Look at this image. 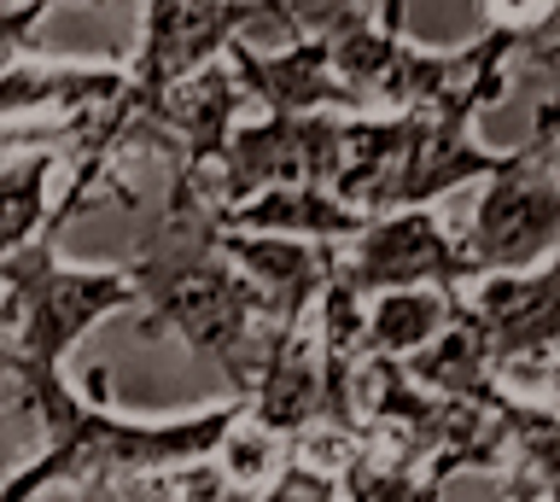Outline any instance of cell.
<instances>
[{
  "mask_svg": "<svg viewBox=\"0 0 560 502\" xmlns=\"http://www.w3.org/2000/svg\"><path fill=\"white\" fill-rule=\"evenodd\" d=\"M514 71H525V77H537L549 94H560V0H555V12L542 19L532 36H525V47H520V59H514Z\"/></svg>",
  "mask_w": 560,
  "mask_h": 502,
  "instance_id": "obj_17",
  "label": "cell"
},
{
  "mask_svg": "<svg viewBox=\"0 0 560 502\" xmlns=\"http://www.w3.org/2000/svg\"><path fill=\"white\" fill-rule=\"evenodd\" d=\"M0 7H12V0H0Z\"/></svg>",
  "mask_w": 560,
  "mask_h": 502,
  "instance_id": "obj_22",
  "label": "cell"
},
{
  "mask_svg": "<svg viewBox=\"0 0 560 502\" xmlns=\"http://www.w3.org/2000/svg\"><path fill=\"white\" fill-rule=\"evenodd\" d=\"M467 240L450 234L438 222L432 205H397V211L368 217L357 234L339 246V281L362 299H374L385 287H444L467 292L479 281Z\"/></svg>",
  "mask_w": 560,
  "mask_h": 502,
  "instance_id": "obj_6",
  "label": "cell"
},
{
  "mask_svg": "<svg viewBox=\"0 0 560 502\" xmlns=\"http://www.w3.org/2000/svg\"><path fill=\"white\" fill-rule=\"evenodd\" d=\"M7 339H12V316H7V299H0V357H7Z\"/></svg>",
  "mask_w": 560,
  "mask_h": 502,
  "instance_id": "obj_21",
  "label": "cell"
},
{
  "mask_svg": "<svg viewBox=\"0 0 560 502\" xmlns=\"http://www.w3.org/2000/svg\"><path fill=\"white\" fill-rule=\"evenodd\" d=\"M455 292L444 287H385L368 299V345L392 357H415L427 339L450 327Z\"/></svg>",
  "mask_w": 560,
  "mask_h": 502,
  "instance_id": "obj_16",
  "label": "cell"
},
{
  "mask_svg": "<svg viewBox=\"0 0 560 502\" xmlns=\"http://www.w3.org/2000/svg\"><path fill=\"white\" fill-rule=\"evenodd\" d=\"M339 124L345 112H262L257 124H234L217 164L222 205L234 211V205L292 182L332 187V176H339Z\"/></svg>",
  "mask_w": 560,
  "mask_h": 502,
  "instance_id": "obj_7",
  "label": "cell"
},
{
  "mask_svg": "<svg viewBox=\"0 0 560 502\" xmlns=\"http://www.w3.org/2000/svg\"><path fill=\"white\" fill-rule=\"evenodd\" d=\"M65 147L59 141H24V135H0V264L24 252L30 240L47 234L52 205L65 187Z\"/></svg>",
  "mask_w": 560,
  "mask_h": 502,
  "instance_id": "obj_14",
  "label": "cell"
},
{
  "mask_svg": "<svg viewBox=\"0 0 560 502\" xmlns=\"http://www.w3.org/2000/svg\"><path fill=\"white\" fill-rule=\"evenodd\" d=\"M52 7L59 0H12V7H0V65L35 54V30L47 24Z\"/></svg>",
  "mask_w": 560,
  "mask_h": 502,
  "instance_id": "obj_18",
  "label": "cell"
},
{
  "mask_svg": "<svg viewBox=\"0 0 560 502\" xmlns=\"http://www.w3.org/2000/svg\"><path fill=\"white\" fill-rule=\"evenodd\" d=\"M362 211L345 205L332 187H315V182H292V187H269V194L245 199L228 211V229H257V234H304V240H332L345 246L350 234L362 229Z\"/></svg>",
  "mask_w": 560,
  "mask_h": 502,
  "instance_id": "obj_15",
  "label": "cell"
},
{
  "mask_svg": "<svg viewBox=\"0 0 560 502\" xmlns=\"http://www.w3.org/2000/svg\"><path fill=\"white\" fill-rule=\"evenodd\" d=\"M228 65L240 71L252 106L262 112H362V100L332 71V54L315 30H298V36L275 42V47L234 36L228 42Z\"/></svg>",
  "mask_w": 560,
  "mask_h": 502,
  "instance_id": "obj_9",
  "label": "cell"
},
{
  "mask_svg": "<svg viewBox=\"0 0 560 502\" xmlns=\"http://www.w3.org/2000/svg\"><path fill=\"white\" fill-rule=\"evenodd\" d=\"M129 89V65H70V59H12L0 65V129L35 117L100 112Z\"/></svg>",
  "mask_w": 560,
  "mask_h": 502,
  "instance_id": "obj_12",
  "label": "cell"
},
{
  "mask_svg": "<svg viewBox=\"0 0 560 502\" xmlns=\"http://www.w3.org/2000/svg\"><path fill=\"white\" fill-rule=\"evenodd\" d=\"M245 106H252V94H245L240 71L222 54V59H210L192 77L175 82V89L164 94V112L158 117H164V129L175 135V159L192 164V170H217Z\"/></svg>",
  "mask_w": 560,
  "mask_h": 502,
  "instance_id": "obj_13",
  "label": "cell"
},
{
  "mask_svg": "<svg viewBox=\"0 0 560 502\" xmlns=\"http://www.w3.org/2000/svg\"><path fill=\"white\" fill-rule=\"evenodd\" d=\"M228 205L217 194V170H192L164 159V199L147 211L135 234L129 269L135 310L147 339H182L192 357L245 397L287 322L275 316L269 292L245 275L222 246Z\"/></svg>",
  "mask_w": 560,
  "mask_h": 502,
  "instance_id": "obj_1",
  "label": "cell"
},
{
  "mask_svg": "<svg viewBox=\"0 0 560 502\" xmlns=\"http://www.w3.org/2000/svg\"><path fill=\"white\" fill-rule=\"evenodd\" d=\"M467 252L479 269H532L560 252V141L532 129L514 164L485 176L467 222Z\"/></svg>",
  "mask_w": 560,
  "mask_h": 502,
  "instance_id": "obj_5",
  "label": "cell"
},
{
  "mask_svg": "<svg viewBox=\"0 0 560 502\" xmlns=\"http://www.w3.org/2000/svg\"><path fill=\"white\" fill-rule=\"evenodd\" d=\"M0 392H7L12 409H30L47 432L42 456H30L18 474L0 479V497H35V491H77V497L117 491L122 497L147 474L217 456L222 439L245 415V397L210 404L199 415H175V421L117 415L105 362H94L82 392L65 380V369H12L0 380Z\"/></svg>",
  "mask_w": 560,
  "mask_h": 502,
  "instance_id": "obj_2",
  "label": "cell"
},
{
  "mask_svg": "<svg viewBox=\"0 0 560 502\" xmlns=\"http://www.w3.org/2000/svg\"><path fill=\"white\" fill-rule=\"evenodd\" d=\"M467 316L485 327L497 369L542 362L560 351V252L532 269H485L462 292Z\"/></svg>",
  "mask_w": 560,
  "mask_h": 502,
  "instance_id": "obj_8",
  "label": "cell"
},
{
  "mask_svg": "<svg viewBox=\"0 0 560 502\" xmlns=\"http://www.w3.org/2000/svg\"><path fill=\"white\" fill-rule=\"evenodd\" d=\"M332 415V369L315 334V310L310 316L287 322L262 357V369L245 392V421H257L275 439H298L304 427L327 421Z\"/></svg>",
  "mask_w": 560,
  "mask_h": 502,
  "instance_id": "obj_10",
  "label": "cell"
},
{
  "mask_svg": "<svg viewBox=\"0 0 560 502\" xmlns=\"http://www.w3.org/2000/svg\"><path fill=\"white\" fill-rule=\"evenodd\" d=\"M0 299L12 316V339L0 357V380L12 369H65L82 334H94L105 316L135 310L129 269H77L59 257V234L30 240L0 264Z\"/></svg>",
  "mask_w": 560,
  "mask_h": 502,
  "instance_id": "obj_4",
  "label": "cell"
},
{
  "mask_svg": "<svg viewBox=\"0 0 560 502\" xmlns=\"http://www.w3.org/2000/svg\"><path fill=\"white\" fill-rule=\"evenodd\" d=\"M514 65H490L467 89L402 112H345L339 124V176L332 194L357 205L362 217L397 211V205H438L455 187H472L514 164V147H479V112L508 100Z\"/></svg>",
  "mask_w": 560,
  "mask_h": 502,
  "instance_id": "obj_3",
  "label": "cell"
},
{
  "mask_svg": "<svg viewBox=\"0 0 560 502\" xmlns=\"http://www.w3.org/2000/svg\"><path fill=\"white\" fill-rule=\"evenodd\" d=\"M479 7H485V24H502V30L532 36V30L555 12V0H479Z\"/></svg>",
  "mask_w": 560,
  "mask_h": 502,
  "instance_id": "obj_19",
  "label": "cell"
},
{
  "mask_svg": "<svg viewBox=\"0 0 560 502\" xmlns=\"http://www.w3.org/2000/svg\"><path fill=\"white\" fill-rule=\"evenodd\" d=\"M262 12H269V24L280 30V42L287 36H298V12H292V0H257Z\"/></svg>",
  "mask_w": 560,
  "mask_h": 502,
  "instance_id": "obj_20",
  "label": "cell"
},
{
  "mask_svg": "<svg viewBox=\"0 0 560 502\" xmlns=\"http://www.w3.org/2000/svg\"><path fill=\"white\" fill-rule=\"evenodd\" d=\"M228 257L269 292L275 316L298 322L322 304L327 281L339 275V246L332 240H304V234H257V229H222Z\"/></svg>",
  "mask_w": 560,
  "mask_h": 502,
  "instance_id": "obj_11",
  "label": "cell"
}]
</instances>
